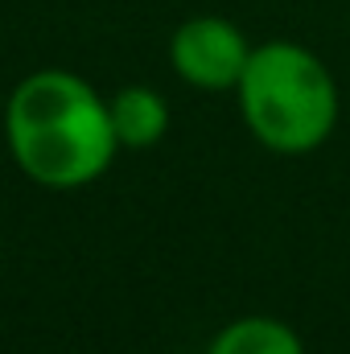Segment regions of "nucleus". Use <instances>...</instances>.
Returning <instances> with one entry per match:
<instances>
[{
	"label": "nucleus",
	"instance_id": "1",
	"mask_svg": "<svg viewBox=\"0 0 350 354\" xmlns=\"http://www.w3.org/2000/svg\"><path fill=\"white\" fill-rule=\"evenodd\" d=\"M4 140L17 169L46 189L91 185L120 149L107 103L71 71H37L17 83L4 107Z\"/></svg>",
	"mask_w": 350,
	"mask_h": 354
},
{
	"label": "nucleus",
	"instance_id": "2",
	"mask_svg": "<svg viewBox=\"0 0 350 354\" xmlns=\"http://www.w3.org/2000/svg\"><path fill=\"white\" fill-rule=\"evenodd\" d=\"M235 91L252 136L280 157L313 153L338 124V87L330 71L297 41L252 46Z\"/></svg>",
	"mask_w": 350,
	"mask_h": 354
},
{
	"label": "nucleus",
	"instance_id": "3",
	"mask_svg": "<svg viewBox=\"0 0 350 354\" xmlns=\"http://www.w3.org/2000/svg\"><path fill=\"white\" fill-rule=\"evenodd\" d=\"M252 58L248 37L223 17H194L169 37L174 71L198 91H231Z\"/></svg>",
	"mask_w": 350,
	"mask_h": 354
},
{
	"label": "nucleus",
	"instance_id": "4",
	"mask_svg": "<svg viewBox=\"0 0 350 354\" xmlns=\"http://www.w3.org/2000/svg\"><path fill=\"white\" fill-rule=\"evenodd\" d=\"M107 115L120 149H153L169 132V103L153 87L116 91V99H107Z\"/></svg>",
	"mask_w": 350,
	"mask_h": 354
},
{
	"label": "nucleus",
	"instance_id": "5",
	"mask_svg": "<svg viewBox=\"0 0 350 354\" xmlns=\"http://www.w3.org/2000/svg\"><path fill=\"white\" fill-rule=\"evenodd\" d=\"M210 354H305L297 330L276 317H239L210 342Z\"/></svg>",
	"mask_w": 350,
	"mask_h": 354
}]
</instances>
